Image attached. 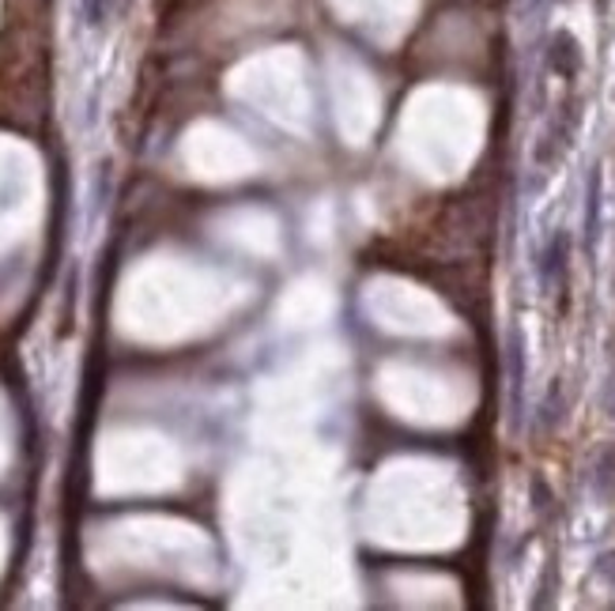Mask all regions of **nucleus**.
I'll return each instance as SVG.
<instances>
[{"label": "nucleus", "mask_w": 615, "mask_h": 611, "mask_svg": "<svg viewBox=\"0 0 615 611\" xmlns=\"http://www.w3.org/2000/svg\"><path fill=\"white\" fill-rule=\"evenodd\" d=\"M84 15H88L91 27H99V23L110 15V0H84Z\"/></svg>", "instance_id": "f257e3e1"}]
</instances>
